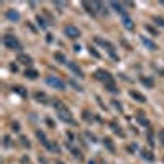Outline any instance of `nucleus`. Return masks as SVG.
<instances>
[{"label":"nucleus","mask_w":164,"mask_h":164,"mask_svg":"<svg viewBox=\"0 0 164 164\" xmlns=\"http://www.w3.org/2000/svg\"><path fill=\"white\" fill-rule=\"evenodd\" d=\"M53 105L56 107V110H58L59 118L64 120V122H67V123H74V118L71 117L69 109H66V105H62L61 100H53Z\"/></svg>","instance_id":"f257e3e1"},{"label":"nucleus","mask_w":164,"mask_h":164,"mask_svg":"<svg viewBox=\"0 0 164 164\" xmlns=\"http://www.w3.org/2000/svg\"><path fill=\"white\" fill-rule=\"evenodd\" d=\"M3 45H5L8 49H20L22 45H20V41L15 36H12V35H7V36H3Z\"/></svg>","instance_id":"f03ea898"},{"label":"nucleus","mask_w":164,"mask_h":164,"mask_svg":"<svg viewBox=\"0 0 164 164\" xmlns=\"http://www.w3.org/2000/svg\"><path fill=\"white\" fill-rule=\"evenodd\" d=\"M64 35L69 36L71 39H75V38L81 36V31H79V28H75L74 25H67L66 28H64Z\"/></svg>","instance_id":"7ed1b4c3"},{"label":"nucleus","mask_w":164,"mask_h":164,"mask_svg":"<svg viewBox=\"0 0 164 164\" xmlns=\"http://www.w3.org/2000/svg\"><path fill=\"white\" fill-rule=\"evenodd\" d=\"M46 84H48V85H51L53 89H59V90H62V89H64V82L61 81V79L54 77V75L48 77V79H46Z\"/></svg>","instance_id":"20e7f679"},{"label":"nucleus","mask_w":164,"mask_h":164,"mask_svg":"<svg viewBox=\"0 0 164 164\" xmlns=\"http://www.w3.org/2000/svg\"><path fill=\"white\" fill-rule=\"evenodd\" d=\"M95 77L99 79V81H102L103 84H110V82H113V79H112V75L107 72V71H103V69H100V71H97V72H95Z\"/></svg>","instance_id":"39448f33"},{"label":"nucleus","mask_w":164,"mask_h":164,"mask_svg":"<svg viewBox=\"0 0 164 164\" xmlns=\"http://www.w3.org/2000/svg\"><path fill=\"white\" fill-rule=\"evenodd\" d=\"M95 43H99V45H102L103 48H107V49H109V53L115 58V53H113V49H115V48H113V45H112V43L105 41V39H102V38H99V36L95 38Z\"/></svg>","instance_id":"423d86ee"},{"label":"nucleus","mask_w":164,"mask_h":164,"mask_svg":"<svg viewBox=\"0 0 164 164\" xmlns=\"http://www.w3.org/2000/svg\"><path fill=\"white\" fill-rule=\"evenodd\" d=\"M141 43H143V45H145V46L148 48V49H151V51L158 49V46H156V43H153V41H151L149 38H146V36H143V38H141Z\"/></svg>","instance_id":"0eeeda50"},{"label":"nucleus","mask_w":164,"mask_h":164,"mask_svg":"<svg viewBox=\"0 0 164 164\" xmlns=\"http://www.w3.org/2000/svg\"><path fill=\"white\" fill-rule=\"evenodd\" d=\"M123 26H125L126 30H135V23H133V20L128 18L126 15H125V17H123Z\"/></svg>","instance_id":"6e6552de"},{"label":"nucleus","mask_w":164,"mask_h":164,"mask_svg":"<svg viewBox=\"0 0 164 164\" xmlns=\"http://www.w3.org/2000/svg\"><path fill=\"white\" fill-rule=\"evenodd\" d=\"M110 7H112V8H115V12H117V13H122L123 17H125V10H123V5H122V3L110 2Z\"/></svg>","instance_id":"1a4fd4ad"},{"label":"nucleus","mask_w":164,"mask_h":164,"mask_svg":"<svg viewBox=\"0 0 164 164\" xmlns=\"http://www.w3.org/2000/svg\"><path fill=\"white\" fill-rule=\"evenodd\" d=\"M17 61H18L20 64H31V58H30L28 54H18Z\"/></svg>","instance_id":"9d476101"},{"label":"nucleus","mask_w":164,"mask_h":164,"mask_svg":"<svg viewBox=\"0 0 164 164\" xmlns=\"http://www.w3.org/2000/svg\"><path fill=\"white\" fill-rule=\"evenodd\" d=\"M82 5H84V8L87 10V13H90L92 17H94V15H95V10H94L95 7H94V3H89V2H84Z\"/></svg>","instance_id":"9b49d317"},{"label":"nucleus","mask_w":164,"mask_h":164,"mask_svg":"<svg viewBox=\"0 0 164 164\" xmlns=\"http://www.w3.org/2000/svg\"><path fill=\"white\" fill-rule=\"evenodd\" d=\"M7 18L17 22V20H20V15H18V12H15V10H8L7 12Z\"/></svg>","instance_id":"f8f14e48"},{"label":"nucleus","mask_w":164,"mask_h":164,"mask_svg":"<svg viewBox=\"0 0 164 164\" xmlns=\"http://www.w3.org/2000/svg\"><path fill=\"white\" fill-rule=\"evenodd\" d=\"M35 99H36V100H39L41 103H48V97L43 94V92H35Z\"/></svg>","instance_id":"ddd939ff"},{"label":"nucleus","mask_w":164,"mask_h":164,"mask_svg":"<svg viewBox=\"0 0 164 164\" xmlns=\"http://www.w3.org/2000/svg\"><path fill=\"white\" fill-rule=\"evenodd\" d=\"M25 77H28V79H31V81H33V79L38 77V72L35 69H26L25 71Z\"/></svg>","instance_id":"4468645a"},{"label":"nucleus","mask_w":164,"mask_h":164,"mask_svg":"<svg viewBox=\"0 0 164 164\" xmlns=\"http://www.w3.org/2000/svg\"><path fill=\"white\" fill-rule=\"evenodd\" d=\"M130 95H131L133 99H136L138 102H146V97H145V95L138 94V92H135V90H131V92H130Z\"/></svg>","instance_id":"2eb2a0df"},{"label":"nucleus","mask_w":164,"mask_h":164,"mask_svg":"<svg viewBox=\"0 0 164 164\" xmlns=\"http://www.w3.org/2000/svg\"><path fill=\"white\" fill-rule=\"evenodd\" d=\"M141 84H145L146 87H149V89H153V87H154V81L151 77H141Z\"/></svg>","instance_id":"dca6fc26"},{"label":"nucleus","mask_w":164,"mask_h":164,"mask_svg":"<svg viewBox=\"0 0 164 164\" xmlns=\"http://www.w3.org/2000/svg\"><path fill=\"white\" fill-rule=\"evenodd\" d=\"M67 66H69V67H71V69H72V71H74V72H75V74H77V75H79V77H84V74H82V71H81V69H79V67H77V66H75V64H74V62H67Z\"/></svg>","instance_id":"f3484780"},{"label":"nucleus","mask_w":164,"mask_h":164,"mask_svg":"<svg viewBox=\"0 0 164 164\" xmlns=\"http://www.w3.org/2000/svg\"><path fill=\"white\" fill-rule=\"evenodd\" d=\"M141 156H143V159H148V161H154V156L151 154L149 151H146V149L141 151Z\"/></svg>","instance_id":"a211bd4d"},{"label":"nucleus","mask_w":164,"mask_h":164,"mask_svg":"<svg viewBox=\"0 0 164 164\" xmlns=\"http://www.w3.org/2000/svg\"><path fill=\"white\" fill-rule=\"evenodd\" d=\"M36 136H38L39 139H41V143H43L45 146L48 145V143H49V141L46 139V136H45V133H43V131H39V130H38V131H36Z\"/></svg>","instance_id":"6ab92c4d"},{"label":"nucleus","mask_w":164,"mask_h":164,"mask_svg":"<svg viewBox=\"0 0 164 164\" xmlns=\"http://www.w3.org/2000/svg\"><path fill=\"white\" fill-rule=\"evenodd\" d=\"M103 145L109 148L110 151H115V146H113V143H112V139H110V138H105V139H103Z\"/></svg>","instance_id":"aec40b11"},{"label":"nucleus","mask_w":164,"mask_h":164,"mask_svg":"<svg viewBox=\"0 0 164 164\" xmlns=\"http://www.w3.org/2000/svg\"><path fill=\"white\" fill-rule=\"evenodd\" d=\"M112 128H113V131H115V133H117V135H120V136H123V135H125V133H123L122 130H120V126L117 125V123H112Z\"/></svg>","instance_id":"412c9836"},{"label":"nucleus","mask_w":164,"mask_h":164,"mask_svg":"<svg viewBox=\"0 0 164 164\" xmlns=\"http://www.w3.org/2000/svg\"><path fill=\"white\" fill-rule=\"evenodd\" d=\"M153 20H154L156 25H159L161 28H164V18H161V17H153Z\"/></svg>","instance_id":"4be33fe9"},{"label":"nucleus","mask_w":164,"mask_h":164,"mask_svg":"<svg viewBox=\"0 0 164 164\" xmlns=\"http://www.w3.org/2000/svg\"><path fill=\"white\" fill-rule=\"evenodd\" d=\"M105 87H107V89H109L110 92H117V90H118L117 87H115V82H110V84H107Z\"/></svg>","instance_id":"5701e85b"},{"label":"nucleus","mask_w":164,"mask_h":164,"mask_svg":"<svg viewBox=\"0 0 164 164\" xmlns=\"http://www.w3.org/2000/svg\"><path fill=\"white\" fill-rule=\"evenodd\" d=\"M54 58L58 59L59 62H66V58H64V56H62L61 53H56V54H54Z\"/></svg>","instance_id":"b1692460"},{"label":"nucleus","mask_w":164,"mask_h":164,"mask_svg":"<svg viewBox=\"0 0 164 164\" xmlns=\"http://www.w3.org/2000/svg\"><path fill=\"white\" fill-rule=\"evenodd\" d=\"M138 120H139V123H141V125H145V126H149V122H148L146 118H143L141 115H139V117H138Z\"/></svg>","instance_id":"393cba45"},{"label":"nucleus","mask_w":164,"mask_h":164,"mask_svg":"<svg viewBox=\"0 0 164 164\" xmlns=\"http://www.w3.org/2000/svg\"><path fill=\"white\" fill-rule=\"evenodd\" d=\"M22 89H23V87H20V85L13 87V90H15V92H18L20 95H26V92H25V90H22Z\"/></svg>","instance_id":"a878e982"},{"label":"nucleus","mask_w":164,"mask_h":164,"mask_svg":"<svg viewBox=\"0 0 164 164\" xmlns=\"http://www.w3.org/2000/svg\"><path fill=\"white\" fill-rule=\"evenodd\" d=\"M22 145L26 146V148H30V143H28V139H26L25 136H22Z\"/></svg>","instance_id":"bb28decb"},{"label":"nucleus","mask_w":164,"mask_h":164,"mask_svg":"<svg viewBox=\"0 0 164 164\" xmlns=\"http://www.w3.org/2000/svg\"><path fill=\"white\" fill-rule=\"evenodd\" d=\"M159 139H161V145L164 146V130L159 131Z\"/></svg>","instance_id":"cd10ccee"},{"label":"nucleus","mask_w":164,"mask_h":164,"mask_svg":"<svg viewBox=\"0 0 164 164\" xmlns=\"http://www.w3.org/2000/svg\"><path fill=\"white\" fill-rule=\"evenodd\" d=\"M36 20H38V23H39V26H41V28H46V23H45V22H43V18H39V17H38Z\"/></svg>","instance_id":"c85d7f7f"},{"label":"nucleus","mask_w":164,"mask_h":164,"mask_svg":"<svg viewBox=\"0 0 164 164\" xmlns=\"http://www.w3.org/2000/svg\"><path fill=\"white\" fill-rule=\"evenodd\" d=\"M84 118H85L87 122H90V120H92V117H90V113H89V112H84Z\"/></svg>","instance_id":"c756f323"},{"label":"nucleus","mask_w":164,"mask_h":164,"mask_svg":"<svg viewBox=\"0 0 164 164\" xmlns=\"http://www.w3.org/2000/svg\"><path fill=\"white\" fill-rule=\"evenodd\" d=\"M12 126H13V130H15V131H20V125H18L17 122H15V123H13V125H12Z\"/></svg>","instance_id":"7c9ffc66"},{"label":"nucleus","mask_w":164,"mask_h":164,"mask_svg":"<svg viewBox=\"0 0 164 164\" xmlns=\"http://www.w3.org/2000/svg\"><path fill=\"white\" fill-rule=\"evenodd\" d=\"M3 139H5V141H3V145H5V146H8V145H10V138H8V136H5Z\"/></svg>","instance_id":"2f4dec72"},{"label":"nucleus","mask_w":164,"mask_h":164,"mask_svg":"<svg viewBox=\"0 0 164 164\" xmlns=\"http://www.w3.org/2000/svg\"><path fill=\"white\" fill-rule=\"evenodd\" d=\"M56 164H64V162H62V161H58V162H56Z\"/></svg>","instance_id":"473e14b6"},{"label":"nucleus","mask_w":164,"mask_h":164,"mask_svg":"<svg viewBox=\"0 0 164 164\" xmlns=\"http://www.w3.org/2000/svg\"><path fill=\"white\" fill-rule=\"evenodd\" d=\"M89 164H95V162H92V161H90V162H89Z\"/></svg>","instance_id":"72a5a7b5"}]
</instances>
